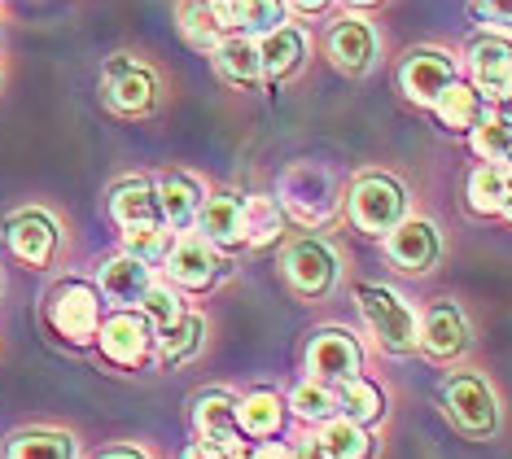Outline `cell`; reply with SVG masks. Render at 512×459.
I'll use <instances>...</instances> for the list:
<instances>
[{
	"label": "cell",
	"mask_w": 512,
	"mask_h": 459,
	"mask_svg": "<svg viewBox=\"0 0 512 459\" xmlns=\"http://www.w3.org/2000/svg\"><path fill=\"white\" fill-rule=\"evenodd\" d=\"M276 206H285L289 215H294L298 223H307V228H320V223H329L333 210H337L333 175L324 167H316V162H298V167L285 171Z\"/></svg>",
	"instance_id": "1"
},
{
	"label": "cell",
	"mask_w": 512,
	"mask_h": 459,
	"mask_svg": "<svg viewBox=\"0 0 512 459\" xmlns=\"http://www.w3.org/2000/svg\"><path fill=\"white\" fill-rule=\"evenodd\" d=\"M359 311H364L368 328L377 333V341L390 350V355H412L416 350V315L407 311V302L399 293L381 289V285H359L355 289Z\"/></svg>",
	"instance_id": "2"
},
{
	"label": "cell",
	"mask_w": 512,
	"mask_h": 459,
	"mask_svg": "<svg viewBox=\"0 0 512 459\" xmlns=\"http://www.w3.org/2000/svg\"><path fill=\"white\" fill-rule=\"evenodd\" d=\"M49 324L66 341H92L97 337V324H101L97 289L84 285V280H66V285H57L53 298H49Z\"/></svg>",
	"instance_id": "3"
},
{
	"label": "cell",
	"mask_w": 512,
	"mask_h": 459,
	"mask_svg": "<svg viewBox=\"0 0 512 459\" xmlns=\"http://www.w3.org/2000/svg\"><path fill=\"white\" fill-rule=\"evenodd\" d=\"M403 206V184L390 180V175H364L351 193V219L364 232H390L403 219Z\"/></svg>",
	"instance_id": "4"
},
{
	"label": "cell",
	"mask_w": 512,
	"mask_h": 459,
	"mask_svg": "<svg viewBox=\"0 0 512 459\" xmlns=\"http://www.w3.org/2000/svg\"><path fill=\"white\" fill-rule=\"evenodd\" d=\"M399 84L407 92V101L434 105L442 88L456 84V62L438 49H416V53H407V62L399 70Z\"/></svg>",
	"instance_id": "5"
},
{
	"label": "cell",
	"mask_w": 512,
	"mask_h": 459,
	"mask_svg": "<svg viewBox=\"0 0 512 459\" xmlns=\"http://www.w3.org/2000/svg\"><path fill=\"white\" fill-rule=\"evenodd\" d=\"M447 411L451 420L464 429V433H491L495 429V394L486 390V381H477V376H456V381H447Z\"/></svg>",
	"instance_id": "6"
},
{
	"label": "cell",
	"mask_w": 512,
	"mask_h": 459,
	"mask_svg": "<svg viewBox=\"0 0 512 459\" xmlns=\"http://www.w3.org/2000/svg\"><path fill=\"white\" fill-rule=\"evenodd\" d=\"M359 363H364V355H359L355 337L342 328L316 333L307 350V368L316 372V381H351V376H359Z\"/></svg>",
	"instance_id": "7"
},
{
	"label": "cell",
	"mask_w": 512,
	"mask_h": 459,
	"mask_svg": "<svg viewBox=\"0 0 512 459\" xmlns=\"http://www.w3.org/2000/svg\"><path fill=\"white\" fill-rule=\"evenodd\" d=\"M285 272H289V280H294L298 293L320 298V293H329L333 280H337V258L324 241H298L285 258Z\"/></svg>",
	"instance_id": "8"
},
{
	"label": "cell",
	"mask_w": 512,
	"mask_h": 459,
	"mask_svg": "<svg viewBox=\"0 0 512 459\" xmlns=\"http://www.w3.org/2000/svg\"><path fill=\"white\" fill-rule=\"evenodd\" d=\"M386 254L403 272H429L438 258V232L425 219H399L386 237Z\"/></svg>",
	"instance_id": "9"
},
{
	"label": "cell",
	"mask_w": 512,
	"mask_h": 459,
	"mask_svg": "<svg viewBox=\"0 0 512 459\" xmlns=\"http://www.w3.org/2000/svg\"><path fill=\"white\" fill-rule=\"evenodd\" d=\"M149 346H154V333H149L145 315H132V311H119L101 324V350L123 363V368H136V363L149 359Z\"/></svg>",
	"instance_id": "10"
},
{
	"label": "cell",
	"mask_w": 512,
	"mask_h": 459,
	"mask_svg": "<svg viewBox=\"0 0 512 459\" xmlns=\"http://www.w3.org/2000/svg\"><path fill=\"white\" fill-rule=\"evenodd\" d=\"M193 425L202 433L206 446L232 455L241 446V425H237V403L228 394H202L193 403Z\"/></svg>",
	"instance_id": "11"
},
{
	"label": "cell",
	"mask_w": 512,
	"mask_h": 459,
	"mask_svg": "<svg viewBox=\"0 0 512 459\" xmlns=\"http://www.w3.org/2000/svg\"><path fill=\"white\" fill-rule=\"evenodd\" d=\"M197 219H202L206 245H219V250H241L246 245V197L219 193L197 210Z\"/></svg>",
	"instance_id": "12"
},
{
	"label": "cell",
	"mask_w": 512,
	"mask_h": 459,
	"mask_svg": "<svg viewBox=\"0 0 512 459\" xmlns=\"http://www.w3.org/2000/svg\"><path fill=\"white\" fill-rule=\"evenodd\" d=\"M162 258H167V276L176 280V285H184V289H211L215 276H219V258L202 237L176 241Z\"/></svg>",
	"instance_id": "13"
},
{
	"label": "cell",
	"mask_w": 512,
	"mask_h": 459,
	"mask_svg": "<svg viewBox=\"0 0 512 459\" xmlns=\"http://www.w3.org/2000/svg\"><path fill=\"white\" fill-rule=\"evenodd\" d=\"M106 92L114 101V110L123 114H145L154 105V75L145 66L127 62V57H114L106 66Z\"/></svg>",
	"instance_id": "14"
},
{
	"label": "cell",
	"mask_w": 512,
	"mask_h": 459,
	"mask_svg": "<svg viewBox=\"0 0 512 459\" xmlns=\"http://www.w3.org/2000/svg\"><path fill=\"white\" fill-rule=\"evenodd\" d=\"M464 341H469V324H464V315H460L451 302L429 306L425 324L416 328V346H425L429 355H438V359L460 355V350H464Z\"/></svg>",
	"instance_id": "15"
},
{
	"label": "cell",
	"mask_w": 512,
	"mask_h": 459,
	"mask_svg": "<svg viewBox=\"0 0 512 459\" xmlns=\"http://www.w3.org/2000/svg\"><path fill=\"white\" fill-rule=\"evenodd\" d=\"M9 250H14L22 263L31 267H44L57 250V228L49 215H40V210H27V215H18L9 223Z\"/></svg>",
	"instance_id": "16"
},
{
	"label": "cell",
	"mask_w": 512,
	"mask_h": 459,
	"mask_svg": "<svg viewBox=\"0 0 512 459\" xmlns=\"http://www.w3.org/2000/svg\"><path fill=\"white\" fill-rule=\"evenodd\" d=\"M372 53H377V40H372V27L368 22H337V27L329 31V57L337 70H346V75H364Z\"/></svg>",
	"instance_id": "17"
},
{
	"label": "cell",
	"mask_w": 512,
	"mask_h": 459,
	"mask_svg": "<svg viewBox=\"0 0 512 459\" xmlns=\"http://www.w3.org/2000/svg\"><path fill=\"white\" fill-rule=\"evenodd\" d=\"M219 27L237 31H276L285 27V0H211Z\"/></svg>",
	"instance_id": "18"
},
{
	"label": "cell",
	"mask_w": 512,
	"mask_h": 459,
	"mask_svg": "<svg viewBox=\"0 0 512 459\" xmlns=\"http://www.w3.org/2000/svg\"><path fill=\"white\" fill-rule=\"evenodd\" d=\"M469 66L477 92H491L495 101L508 97V40H477L469 49Z\"/></svg>",
	"instance_id": "19"
},
{
	"label": "cell",
	"mask_w": 512,
	"mask_h": 459,
	"mask_svg": "<svg viewBox=\"0 0 512 459\" xmlns=\"http://www.w3.org/2000/svg\"><path fill=\"white\" fill-rule=\"evenodd\" d=\"M158 215L162 223H171V228H184L197 210H202V188H197V180H189V175H167L158 188Z\"/></svg>",
	"instance_id": "20"
},
{
	"label": "cell",
	"mask_w": 512,
	"mask_h": 459,
	"mask_svg": "<svg viewBox=\"0 0 512 459\" xmlns=\"http://www.w3.org/2000/svg\"><path fill=\"white\" fill-rule=\"evenodd\" d=\"M337 411L351 425H372L386 416V394L364 376H351V381H337Z\"/></svg>",
	"instance_id": "21"
},
{
	"label": "cell",
	"mask_w": 512,
	"mask_h": 459,
	"mask_svg": "<svg viewBox=\"0 0 512 459\" xmlns=\"http://www.w3.org/2000/svg\"><path fill=\"white\" fill-rule=\"evenodd\" d=\"M145 289H149V263H141V258L123 254L101 267V293L110 302H141Z\"/></svg>",
	"instance_id": "22"
},
{
	"label": "cell",
	"mask_w": 512,
	"mask_h": 459,
	"mask_svg": "<svg viewBox=\"0 0 512 459\" xmlns=\"http://www.w3.org/2000/svg\"><path fill=\"white\" fill-rule=\"evenodd\" d=\"M302 66V35L294 27H276L259 40V70L272 79H285Z\"/></svg>",
	"instance_id": "23"
},
{
	"label": "cell",
	"mask_w": 512,
	"mask_h": 459,
	"mask_svg": "<svg viewBox=\"0 0 512 459\" xmlns=\"http://www.w3.org/2000/svg\"><path fill=\"white\" fill-rule=\"evenodd\" d=\"M215 66H219L224 79H232V84H254V79L263 75L259 70V44L241 31L228 35V40L215 44Z\"/></svg>",
	"instance_id": "24"
},
{
	"label": "cell",
	"mask_w": 512,
	"mask_h": 459,
	"mask_svg": "<svg viewBox=\"0 0 512 459\" xmlns=\"http://www.w3.org/2000/svg\"><path fill=\"white\" fill-rule=\"evenodd\" d=\"M482 92L477 88H464V84H447L438 92V101H434V114H438V123L447 127V132H469V127L482 119Z\"/></svg>",
	"instance_id": "25"
},
{
	"label": "cell",
	"mask_w": 512,
	"mask_h": 459,
	"mask_svg": "<svg viewBox=\"0 0 512 459\" xmlns=\"http://www.w3.org/2000/svg\"><path fill=\"white\" fill-rule=\"evenodd\" d=\"M110 210H114V219H119L123 228H136V223H162L158 197H154V188H149L145 180H127V184L114 188Z\"/></svg>",
	"instance_id": "26"
},
{
	"label": "cell",
	"mask_w": 512,
	"mask_h": 459,
	"mask_svg": "<svg viewBox=\"0 0 512 459\" xmlns=\"http://www.w3.org/2000/svg\"><path fill=\"white\" fill-rule=\"evenodd\" d=\"M237 425L250 438H272L285 425V403L276 394H250L246 403H237Z\"/></svg>",
	"instance_id": "27"
},
{
	"label": "cell",
	"mask_w": 512,
	"mask_h": 459,
	"mask_svg": "<svg viewBox=\"0 0 512 459\" xmlns=\"http://www.w3.org/2000/svg\"><path fill=\"white\" fill-rule=\"evenodd\" d=\"M469 206L477 215H504L508 210V167H477L469 180Z\"/></svg>",
	"instance_id": "28"
},
{
	"label": "cell",
	"mask_w": 512,
	"mask_h": 459,
	"mask_svg": "<svg viewBox=\"0 0 512 459\" xmlns=\"http://www.w3.org/2000/svg\"><path fill=\"white\" fill-rule=\"evenodd\" d=\"M316 442L329 459H368L372 455V438L364 433V425H351V420H329Z\"/></svg>",
	"instance_id": "29"
},
{
	"label": "cell",
	"mask_w": 512,
	"mask_h": 459,
	"mask_svg": "<svg viewBox=\"0 0 512 459\" xmlns=\"http://www.w3.org/2000/svg\"><path fill=\"white\" fill-rule=\"evenodd\" d=\"M9 459H75V442L66 433H22L9 446Z\"/></svg>",
	"instance_id": "30"
},
{
	"label": "cell",
	"mask_w": 512,
	"mask_h": 459,
	"mask_svg": "<svg viewBox=\"0 0 512 459\" xmlns=\"http://www.w3.org/2000/svg\"><path fill=\"white\" fill-rule=\"evenodd\" d=\"M180 27L184 35H189V44H197V49H211V44L219 40V18L211 9V0H184L180 5Z\"/></svg>",
	"instance_id": "31"
},
{
	"label": "cell",
	"mask_w": 512,
	"mask_h": 459,
	"mask_svg": "<svg viewBox=\"0 0 512 459\" xmlns=\"http://www.w3.org/2000/svg\"><path fill=\"white\" fill-rule=\"evenodd\" d=\"M202 333H206V324L197 320V315H180L171 328H162V359H167V363L189 359L193 350L202 346Z\"/></svg>",
	"instance_id": "32"
},
{
	"label": "cell",
	"mask_w": 512,
	"mask_h": 459,
	"mask_svg": "<svg viewBox=\"0 0 512 459\" xmlns=\"http://www.w3.org/2000/svg\"><path fill=\"white\" fill-rule=\"evenodd\" d=\"M289 407H294L302 420H333L337 416V390H329V381H307L294 390Z\"/></svg>",
	"instance_id": "33"
},
{
	"label": "cell",
	"mask_w": 512,
	"mask_h": 459,
	"mask_svg": "<svg viewBox=\"0 0 512 459\" xmlns=\"http://www.w3.org/2000/svg\"><path fill=\"white\" fill-rule=\"evenodd\" d=\"M281 232V206L276 197H246V245H263Z\"/></svg>",
	"instance_id": "34"
},
{
	"label": "cell",
	"mask_w": 512,
	"mask_h": 459,
	"mask_svg": "<svg viewBox=\"0 0 512 459\" xmlns=\"http://www.w3.org/2000/svg\"><path fill=\"white\" fill-rule=\"evenodd\" d=\"M469 132H473L477 158H486L491 167H504L508 162V119H477Z\"/></svg>",
	"instance_id": "35"
},
{
	"label": "cell",
	"mask_w": 512,
	"mask_h": 459,
	"mask_svg": "<svg viewBox=\"0 0 512 459\" xmlns=\"http://www.w3.org/2000/svg\"><path fill=\"white\" fill-rule=\"evenodd\" d=\"M141 306H145V324H154L158 333L162 328H171L184 315V306H180V298L171 293L167 285H149L145 293H141Z\"/></svg>",
	"instance_id": "36"
},
{
	"label": "cell",
	"mask_w": 512,
	"mask_h": 459,
	"mask_svg": "<svg viewBox=\"0 0 512 459\" xmlns=\"http://www.w3.org/2000/svg\"><path fill=\"white\" fill-rule=\"evenodd\" d=\"M127 241V254L141 258V263H154V258L167 254V232H162V223H136V228L123 232Z\"/></svg>",
	"instance_id": "37"
},
{
	"label": "cell",
	"mask_w": 512,
	"mask_h": 459,
	"mask_svg": "<svg viewBox=\"0 0 512 459\" xmlns=\"http://www.w3.org/2000/svg\"><path fill=\"white\" fill-rule=\"evenodd\" d=\"M473 14L486 18V22H495V27H508L512 9H508V0H473Z\"/></svg>",
	"instance_id": "38"
},
{
	"label": "cell",
	"mask_w": 512,
	"mask_h": 459,
	"mask_svg": "<svg viewBox=\"0 0 512 459\" xmlns=\"http://www.w3.org/2000/svg\"><path fill=\"white\" fill-rule=\"evenodd\" d=\"M232 459H289V451L276 442H254V446H237Z\"/></svg>",
	"instance_id": "39"
},
{
	"label": "cell",
	"mask_w": 512,
	"mask_h": 459,
	"mask_svg": "<svg viewBox=\"0 0 512 459\" xmlns=\"http://www.w3.org/2000/svg\"><path fill=\"white\" fill-rule=\"evenodd\" d=\"M184 459H228V455L215 451V446H206V442H193L189 451H184Z\"/></svg>",
	"instance_id": "40"
},
{
	"label": "cell",
	"mask_w": 512,
	"mask_h": 459,
	"mask_svg": "<svg viewBox=\"0 0 512 459\" xmlns=\"http://www.w3.org/2000/svg\"><path fill=\"white\" fill-rule=\"evenodd\" d=\"M289 459H329V455H324V451H320V442L311 438V442H302L298 451H289Z\"/></svg>",
	"instance_id": "41"
},
{
	"label": "cell",
	"mask_w": 512,
	"mask_h": 459,
	"mask_svg": "<svg viewBox=\"0 0 512 459\" xmlns=\"http://www.w3.org/2000/svg\"><path fill=\"white\" fill-rule=\"evenodd\" d=\"M289 5H298V9H307V14H320L329 0H289Z\"/></svg>",
	"instance_id": "42"
},
{
	"label": "cell",
	"mask_w": 512,
	"mask_h": 459,
	"mask_svg": "<svg viewBox=\"0 0 512 459\" xmlns=\"http://www.w3.org/2000/svg\"><path fill=\"white\" fill-rule=\"evenodd\" d=\"M101 459H145V455L141 451H106Z\"/></svg>",
	"instance_id": "43"
},
{
	"label": "cell",
	"mask_w": 512,
	"mask_h": 459,
	"mask_svg": "<svg viewBox=\"0 0 512 459\" xmlns=\"http://www.w3.org/2000/svg\"><path fill=\"white\" fill-rule=\"evenodd\" d=\"M346 5H359V9H368V5H381V0H346Z\"/></svg>",
	"instance_id": "44"
}]
</instances>
